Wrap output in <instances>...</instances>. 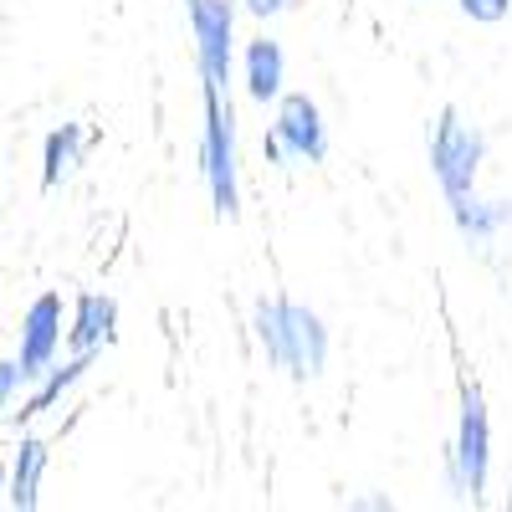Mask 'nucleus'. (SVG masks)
Segmentation results:
<instances>
[{"label":"nucleus","instance_id":"1","mask_svg":"<svg viewBox=\"0 0 512 512\" xmlns=\"http://www.w3.org/2000/svg\"><path fill=\"white\" fill-rule=\"evenodd\" d=\"M256 338L277 369H287L292 379H313L328 364V328L313 308L292 303V297H262L251 313Z\"/></svg>","mask_w":512,"mask_h":512},{"label":"nucleus","instance_id":"2","mask_svg":"<svg viewBox=\"0 0 512 512\" xmlns=\"http://www.w3.org/2000/svg\"><path fill=\"white\" fill-rule=\"evenodd\" d=\"M200 169L210 185V205L221 221H236L241 210V185H236V128H231V103H221V88L205 82V139H200Z\"/></svg>","mask_w":512,"mask_h":512},{"label":"nucleus","instance_id":"3","mask_svg":"<svg viewBox=\"0 0 512 512\" xmlns=\"http://www.w3.org/2000/svg\"><path fill=\"white\" fill-rule=\"evenodd\" d=\"M482 154H487V139L477 134L472 123H461L456 108H441L436 113V128H431V169H436V180L446 190V205L477 195Z\"/></svg>","mask_w":512,"mask_h":512},{"label":"nucleus","instance_id":"4","mask_svg":"<svg viewBox=\"0 0 512 512\" xmlns=\"http://www.w3.org/2000/svg\"><path fill=\"white\" fill-rule=\"evenodd\" d=\"M451 487L461 497L482 502L487 497V466H492V425H487V400L477 384H461V425L451 441Z\"/></svg>","mask_w":512,"mask_h":512},{"label":"nucleus","instance_id":"5","mask_svg":"<svg viewBox=\"0 0 512 512\" xmlns=\"http://www.w3.org/2000/svg\"><path fill=\"white\" fill-rule=\"evenodd\" d=\"M267 154L277 164L282 159H308V164H323L328 159V128H323V113H318V103L308 93L277 98V123H272Z\"/></svg>","mask_w":512,"mask_h":512},{"label":"nucleus","instance_id":"6","mask_svg":"<svg viewBox=\"0 0 512 512\" xmlns=\"http://www.w3.org/2000/svg\"><path fill=\"white\" fill-rule=\"evenodd\" d=\"M190 31H195V62L210 88L231 77V47H236V0H185Z\"/></svg>","mask_w":512,"mask_h":512},{"label":"nucleus","instance_id":"7","mask_svg":"<svg viewBox=\"0 0 512 512\" xmlns=\"http://www.w3.org/2000/svg\"><path fill=\"white\" fill-rule=\"evenodd\" d=\"M57 344H62V297L47 292V297H36L31 313H26V323H21V359H16L21 374H26V379L47 374Z\"/></svg>","mask_w":512,"mask_h":512},{"label":"nucleus","instance_id":"8","mask_svg":"<svg viewBox=\"0 0 512 512\" xmlns=\"http://www.w3.org/2000/svg\"><path fill=\"white\" fill-rule=\"evenodd\" d=\"M118 338V303L113 297H98L88 292L77 303V323H72V349L77 354H98L103 344H113Z\"/></svg>","mask_w":512,"mask_h":512},{"label":"nucleus","instance_id":"9","mask_svg":"<svg viewBox=\"0 0 512 512\" xmlns=\"http://www.w3.org/2000/svg\"><path fill=\"white\" fill-rule=\"evenodd\" d=\"M451 221H456V231L472 246H487L502 226H512V200H477V195H466V200L451 205Z\"/></svg>","mask_w":512,"mask_h":512},{"label":"nucleus","instance_id":"10","mask_svg":"<svg viewBox=\"0 0 512 512\" xmlns=\"http://www.w3.org/2000/svg\"><path fill=\"white\" fill-rule=\"evenodd\" d=\"M282 77H287V62H282V47L267 36H256L246 47V93L256 103H277L282 98Z\"/></svg>","mask_w":512,"mask_h":512},{"label":"nucleus","instance_id":"11","mask_svg":"<svg viewBox=\"0 0 512 512\" xmlns=\"http://www.w3.org/2000/svg\"><path fill=\"white\" fill-rule=\"evenodd\" d=\"M82 149H88V128H82V123H62L57 134H47V154H41V185L57 190L72 169L82 164Z\"/></svg>","mask_w":512,"mask_h":512},{"label":"nucleus","instance_id":"12","mask_svg":"<svg viewBox=\"0 0 512 512\" xmlns=\"http://www.w3.org/2000/svg\"><path fill=\"white\" fill-rule=\"evenodd\" d=\"M41 472H47V446H41V441H21L16 466H11V502H16L21 512H26V507H36Z\"/></svg>","mask_w":512,"mask_h":512},{"label":"nucleus","instance_id":"13","mask_svg":"<svg viewBox=\"0 0 512 512\" xmlns=\"http://www.w3.org/2000/svg\"><path fill=\"white\" fill-rule=\"evenodd\" d=\"M88 364H93V354H77L72 364H62V369H57V374H52V379H47V384H41V390L31 395V405L21 410V420H26V415H41V410H52V405L72 390V384L82 379V369H88Z\"/></svg>","mask_w":512,"mask_h":512},{"label":"nucleus","instance_id":"14","mask_svg":"<svg viewBox=\"0 0 512 512\" xmlns=\"http://www.w3.org/2000/svg\"><path fill=\"white\" fill-rule=\"evenodd\" d=\"M461 11L472 16V21H487L492 26V21H502L512 11V0H461Z\"/></svg>","mask_w":512,"mask_h":512},{"label":"nucleus","instance_id":"15","mask_svg":"<svg viewBox=\"0 0 512 512\" xmlns=\"http://www.w3.org/2000/svg\"><path fill=\"white\" fill-rule=\"evenodd\" d=\"M26 374H21V364H0V405H6L11 395H16V384H21Z\"/></svg>","mask_w":512,"mask_h":512},{"label":"nucleus","instance_id":"16","mask_svg":"<svg viewBox=\"0 0 512 512\" xmlns=\"http://www.w3.org/2000/svg\"><path fill=\"white\" fill-rule=\"evenodd\" d=\"M246 11L251 16H277V11H287V0H246Z\"/></svg>","mask_w":512,"mask_h":512},{"label":"nucleus","instance_id":"17","mask_svg":"<svg viewBox=\"0 0 512 512\" xmlns=\"http://www.w3.org/2000/svg\"><path fill=\"white\" fill-rule=\"evenodd\" d=\"M0 492H6V472H0Z\"/></svg>","mask_w":512,"mask_h":512}]
</instances>
